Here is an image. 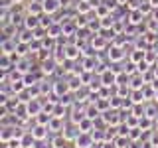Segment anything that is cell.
<instances>
[{
  "label": "cell",
  "mask_w": 158,
  "mask_h": 148,
  "mask_svg": "<svg viewBox=\"0 0 158 148\" xmlns=\"http://www.w3.org/2000/svg\"><path fill=\"white\" fill-rule=\"evenodd\" d=\"M127 56V49L125 47H121V46H111V49H109V59H111L113 63H118V61H123Z\"/></svg>",
  "instance_id": "277c9868"
},
{
  "label": "cell",
  "mask_w": 158,
  "mask_h": 148,
  "mask_svg": "<svg viewBox=\"0 0 158 148\" xmlns=\"http://www.w3.org/2000/svg\"><path fill=\"white\" fill-rule=\"evenodd\" d=\"M18 47V38H2V43H0V49H2L4 56H10L14 53Z\"/></svg>",
  "instance_id": "7a4b0ae2"
},
{
  "label": "cell",
  "mask_w": 158,
  "mask_h": 148,
  "mask_svg": "<svg viewBox=\"0 0 158 148\" xmlns=\"http://www.w3.org/2000/svg\"><path fill=\"white\" fill-rule=\"evenodd\" d=\"M14 128H16V125H12V126H2V132H0L2 142H10V140L14 138Z\"/></svg>",
  "instance_id": "2e32d148"
},
{
  "label": "cell",
  "mask_w": 158,
  "mask_h": 148,
  "mask_svg": "<svg viewBox=\"0 0 158 148\" xmlns=\"http://www.w3.org/2000/svg\"><path fill=\"white\" fill-rule=\"evenodd\" d=\"M49 130L56 132V134H59V132H63V128H65V125H63V118L59 117H52V121H49Z\"/></svg>",
  "instance_id": "8fae6325"
},
{
  "label": "cell",
  "mask_w": 158,
  "mask_h": 148,
  "mask_svg": "<svg viewBox=\"0 0 158 148\" xmlns=\"http://www.w3.org/2000/svg\"><path fill=\"white\" fill-rule=\"evenodd\" d=\"M138 126H140L142 130H148V128L152 126V118H150V117H140V121H138Z\"/></svg>",
  "instance_id": "7402d4cb"
},
{
  "label": "cell",
  "mask_w": 158,
  "mask_h": 148,
  "mask_svg": "<svg viewBox=\"0 0 158 148\" xmlns=\"http://www.w3.org/2000/svg\"><path fill=\"white\" fill-rule=\"evenodd\" d=\"M128 2V0H118V4H127Z\"/></svg>",
  "instance_id": "484cf974"
},
{
  "label": "cell",
  "mask_w": 158,
  "mask_h": 148,
  "mask_svg": "<svg viewBox=\"0 0 158 148\" xmlns=\"http://www.w3.org/2000/svg\"><path fill=\"white\" fill-rule=\"evenodd\" d=\"M152 49H154V51H156V56H158V43H154V47H152Z\"/></svg>",
  "instance_id": "d4e9b609"
},
{
  "label": "cell",
  "mask_w": 158,
  "mask_h": 148,
  "mask_svg": "<svg viewBox=\"0 0 158 148\" xmlns=\"http://www.w3.org/2000/svg\"><path fill=\"white\" fill-rule=\"evenodd\" d=\"M73 142H75L77 148H93L95 146V138H93L91 132H79V136Z\"/></svg>",
  "instance_id": "6da1fadb"
},
{
  "label": "cell",
  "mask_w": 158,
  "mask_h": 148,
  "mask_svg": "<svg viewBox=\"0 0 158 148\" xmlns=\"http://www.w3.org/2000/svg\"><path fill=\"white\" fill-rule=\"evenodd\" d=\"M79 51H81V47H79V46H65V56H67V59H73V61H75L77 56H79Z\"/></svg>",
  "instance_id": "ac0fdd59"
},
{
  "label": "cell",
  "mask_w": 158,
  "mask_h": 148,
  "mask_svg": "<svg viewBox=\"0 0 158 148\" xmlns=\"http://www.w3.org/2000/svg\"><path fill=\"white\" fill-rule=\"evenodd\" d=\"M148 2L152 4V8H158V0H148Z\"/></svg>",
  "instance_id": "cb8c5ba5"
},
{
  "label": "cell",
  "mask_w": 158,
  "mask_h": 148,
  "mask_svg": "<svg viewBox=\"0 0 158 148\" xmlns=\"http://www.w3.org/2000/svg\"><path fill=\"white\" fill-rule=\"evenodd\" d=\"M34 134V138H36V140H48V132H49V126L48 125H34V128L32 130H30Z\"/></svg>",
  "instance_id": "5b68a950"
},
{
  "label": "cell",
  "mask_w": 158,
  "mask_h": 148,
  "mask_svg": "<svg viewBox=\"0 0 158 148\" xmlns=\"http://www.w3.org/2000/svg\"><path fill=\"white\" fill-rule=\"evenodd\" d=\"M12 4H14V0H0V6H2V8H8L10 10Z\"/></svg>",
  "instance_id": "603a6c76"
},
{
  "label": "cell",
  "mask_w": 158,
  "mask_h": 148,
  "mask_svg": "<svg viewBox=\"0 0 158 148\" xmlns=\"http://www.w3.org/2000/svg\"><path fill=\"white\" fill-rule=\"evenodd\" d=\"M14 67H16L20 73H28V71H30V67H34V63L30 61V57H28V56H24V57H20V59H18V63H16Z\"/></svg>",
  "instance_id": "7c38bea8"
},
{
  "label": "cell",
  "mask_w": 158,
  "mask_h": 148,
  "mask_svg": "<svg viewBox=\"0 0 158 148\" xmlns=\"http://www.w3.org/2000/svg\"><path fill=\"white\" fill-rule=\"evenodd\" d=\"M127 20H128L131 24H135V26H138L140 22H144V14H142L138 8H136V10H131V14L127 16Z\"/></svg>",
  "instance_id": "4fadbf2b"
},
{
  "label": "cell",
  "mask_w": 158,
  "mask_h": 148,
  "mask_svg": "<svg viewBox=\"0 0 158 148\" xmlns=\"http://www.w3.org/2000/svg\"><path fill=\"white\" fill-rule=\"evenodd\" d=\"M42 4H44V12H46V14H56L57 10L63 6L61 0H44Z\"/></svg>",
  "instance_id": "9c48e42d"
},
{
  "label": "cell",
  "mask_w": 158,
  "mask_h": 148,
  "mask_svg": "<svg viewBox=\"0 0 158 148\" xmlns=\"http://www.w3.org/2000/svg\"><path fill=\"white\" fill-rule=\"evenodd\" d=\"M95 67H97V59L95 57H87L85 61H83V69H85V71H95Z\"/></svg>",
  "instance_id": "ffe728a7"
},
{
  "label": "cell",
  "mask_w": 158,
  "mask_h": 148,
  "mask_svg": "<svg viewBox=\"0 0 158 148\" xmlns=\"http://www.w3.org/2000/svg\"><path fill=\"white\" fill-rule=\"evenodd\" d=\"M42 24H40V16L36 14H28L26 12V18H24V28H30V30H38Z\"/></svg>",
  "instance_id": "30bf717a"
},
{
  "label": "cell",
  "mask_w": 158,
  "mask_h": 148,
  "mask_svg": "<svg viewBox=\"0 0 158 148\" xmlns=\"http://www.w3.org/2000/svg\"><path fill=\"white\" fill-rule=\"evenodd\" d=\"M53 14H46V12H44L42 14V16H40V24H42V28H49V26H52V24H56V22H53Z\"/></svg>",
  "instance_id": "d6986e66"
},
{
  "label": "cell",
  "mask_w": 158,
  "mask_h": 148,
  "mask_svg": "<svg viewBox=\"0 0 158 148\" xmlns=\"http://www.w3.org/2000/svg\"><path fill=\"white\" fill-rule=\"evenodd\" d=\"M67 93H71V87H69L67 79H59V81L53 83V95H57V99L67 95Z\"/></svg>",
  "instance_id": "3957f363"
},
{
  "label": "cell",
  "mask_w": 158,
  "mask_h": 148,
  "mask_svg": "<svg viewBox=\"0 0 158 148\" xmlns=\"http://www.w3.org/2000/svg\"><path fill=\"white\" fill-rule=\"evenodd\" d=\"M99 77H101V83H103L105 87H115V85H117V73L113 71V69H107V71L101 73Z\"/></svg>",
  "instance_id": "8992f818"
},
{
  "label": "cell",
  "mask_w": 158,
  "mask_h": 148,
  "mask_svg": "<svg viewBox=\"0 0 158 148\" xmlns=\"http://www.w3.org/2000/svg\"><path fill=\"white\" fill-rule=\"evenodd\" d=\"M18 42H24V43H32L34 39H36V32L34 30H30V28H22L18 32Z\"/></svg>",
  "instance_id": "ba28073f"
},
{
  "label": "cell",
  "mask_w": 158,
  "mask_h": 148,
  "mask_svg": "<svg viewBox=\"0 0 158 148\" xmlns=\"http://www.w3.org/2000/svg\"><path fill=\"white\" fill-rule=\"evenodd\" d=\"M99 115H101V111H99L97 103H91V101H89V105L85 107V117L93 121V118H99Z\"/></svg>",
  "instance_id": "5bb4252c"
},
{
  "label": "cell",
  "mask_w": 158,
  "mask_h": 148,
  "mask_svg": "<svg viewBox=\"0 0 158 148\" xmlns=\"http://www.w3.org/2000/svg\"><path fill=\"white\" fill-rule=\"evenodd\" d=\"M52 113H49V111H42V113H38V115L36 117H34V118H36V121H34V122H38V125H49V121H52Z\"/></svg>",
  "instance_id": "9a60e30c"
},
{
  "label": "cell",
  "mask_w": 158,
  "mask_h": 148,
  "mask_svg": "<svg viewBox=\"0 0 158 148\" xmlns=\"http://www.w3.org/2000/svg\"><path fill=\"white\" fill-rule=\"evenodd\" d=\"M93 128H95V121H91V118H87V117L79 122V130L81 132H93Z\"/></svg>",
  "instance_id": "e0dca14e"
},
{
  "label": "cell",
  "mask_w": 158,
  "mask_h": 148,
  "mask_svg": "<svg viewBox=\"0 0 158 148\" xmlns=\"http://www.w3.org/2000/svg\"><path fill=\"white\" fill-rule=\"evenodd\" d=\"M57 67H59V65L56 63V59H53L52 56H49L48 59H44V61H42V69H40V71H42L44 75H52V73L56 71Z\"/></svg>",
  "instance_id": "52a82bcc"
},
{
  "label": "cell",
  "mask_w": 158,
  "mask_h": 148,
  "mask_svg": "<svg viewBox=\"0 0 158 148\" xmlns=\"http://www.w3.org/2000/svg\"><path fill=\"white\" fill-rule=\"evenodd\" d=\"M144 56H146V51H142V49H132V51H131V61L138 63V61L144 59Z\"/></svg>",
  "instance_id": "44dd1931"
}]
</instances>
